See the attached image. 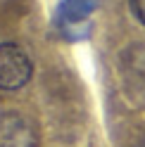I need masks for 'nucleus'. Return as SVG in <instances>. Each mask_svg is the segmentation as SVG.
<instances>
[{
    "instance_id": "obj_1",
    "label": "nucleus",
    "mask_w": 145,
    "mask_h": 147,
    "mask_svg": "<svg viewBox=\"0 0 145 147\" xmlns=\"http://www.w3.org/2000/svg\"><path fill=\"white\" fill-rule=\"evenodd\" d=\"M33 76V62L22 45L0 43V90H19Z\"/></svg>"
},
{
    "instance_id": "obj_2",
    "label": "nucleus",
    "mask_w": 145,
    "mask_h": 147,
    "mask_svg": "<svg viewBox=\"0 0 145 147\" xmlns=\"http://www.w3.org/2000/svg\"><path fill=\"white\" fill-rule=\"evenodd\" d=\"M38 135L29 119L17 112L0 114V147H36Z\"/></svg>"
},
{
    "instance_id": "obj_3",
    "label": "nucleus",
    "mask_w": 145,
    "mask_h": 147,
    "mask_svg": "<svg viewBox=\"0 0 145 147\" xmlns=\"http://www.w3.org/2000/svg\"><path fill=\"white\" fill-rule=\"evenodd\" d=\"M129 7H131L133 17L145 26V0H129Z\"/></svg>"
}]
</instances>
